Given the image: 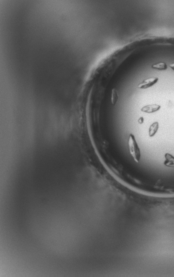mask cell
<instances>
[{"label": "cell", "mask_w": 174, "mask_h": 277, "mask_svg": "<svg viewBox=\"0 0 174 277\" xmlns=\"http://www.w3.org/2000/svg\"><path fill=\"white\" fill-rule=\"evenodd\" d=\"M153 69H157L159 70H164L167 69V64L164 62H159L156 64H154L152 66Z\"/></svg>", "instance_id": "8992f818"}, {"label": "cell", "mask_w": 174, "mask_h": 277, "mask_svg": "<svg viewBox=\"0 0 174 277\" xmlns=\"http://www.w3.org/2000/svg\"><path fill=\"white\" fill-rule=\"evenodd\" d=\"M164 164L168 167L174 168V157L170 153H167L165 155V160Z\"/></svg>", "instance_id": "277c9868"}, {"label": "cell", "mask_w": 174, "mask_h": 277, "mask_svg": "<svg viewBox=\"0 0 174 277\" xmlns=\"http://www.w3.org/2000/svg\"><path fill=\"white\" fill-rule=\"evenodd\" d=\"M169 67H170L171 69L174 70V63H171V64H169Z\"/></svg>", "instance_id": "9c48e42d"}, {"label": "cell", "mask_w": 174, "mask_h": 277, "mask_svg": "<svg viewBox=\"0 0 174 277\" xmlns=\"http://www.w3.org/2000/svg\"><path fill=\"white\" fill-rule=\"evenodd\" d=\"M160 106L156 104H153V105H149L147 106H144L142 108L141 111L145 113H150L156 112L159 110L160 108Z\"/></svg>", "instance_id": "3957f363"}, {"label": "cell", "mask_w": 174, "mask_h": 277, "mask_svg": "<svg viewBox=\"0 0 174 277\" xmlns=\"http://www.w3.org/2000/svg\"><path fill=\"white\" fill-rule=\"evenodd\" d=\"M117 100V91L115 89H113L112 91V96H111V102L113 104H115Z\"/></svg>", "instance_id": "52a82bcc"}, {"label": "cell", "mask_w": 174, "mask_h": 277, "mask_svg": "<svg viewBox=\"0 0 174 277\" xmlns=\"http://www.w3.org/2000/svg\"><path fill=\"white\" fill-rule=\"evenodd\" d=\"M144 122V118L143 117H140L139 119H138V122L140 124H142Z\"/></svg>", "instance_id": "ba28073f"}, {"label": "cell", "mask_w": 174, "mask_h": 277, "mask_svg": "<svg viewBox=\"0 0 174 277\" xmlns=\"http://www.w3.org/2000/svg\"><path fill=\"white\" fill-rule=\"evenodd\" d=\"M159 129V123L158 122H156L153 123L149 127V135L150 137L154 136L156 134V132Z\"/></svg>", "instance_id": "5b68a950"}, {"label": "cell", "mask_w": 174, "mask_h": 277, "mask_svg": "<svg viewBox=\"0 0 174 277\" xmlns=\"http://www.w3.org/2000/svg\"><path fill=\"white\" fill-rule=\"evenodd\" d=\"M158 81V78L156 77H150L143 80L138 85V88L141 89H145L150 88L156 84Z\"/></svg>", "instance_id": "7a4b0ae2"}, {"label": "cell", "mask_w": 174, "mask_h": 277, "mask_svg": "<svg viewBox=\"0 0 174 277\" xmlns=\"http://www.w3.org/2000/svg\"><path fill=\"white\" fill-rule=\"evenodd\" d=\"M128 148L130 152L136 162H139L141 159V151L134 135L130 134L128 138Z\"/></svg>", "instance_id": "6da1fadb"}]
</instances>
